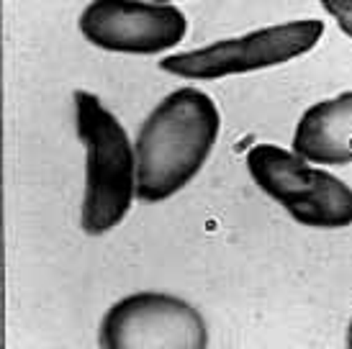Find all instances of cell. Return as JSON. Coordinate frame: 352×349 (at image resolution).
<instances>
[{
    "mask_svg": "<svg viewBox=\"0 0 352 349\" xmlns=\"http://www.w3.org/2000/svg\"><path fill=\"white\" fill-rule=\"evenodd\" d=\"M322 8L334 19L344 36L352 39V0H319Z\"/></svg>",
    "mask_w": 352,
    "mask_h": 349,
    "instance_id": "obj_8",
    "label": "cell"
},
{
    "mask_svg": "<svg viewBox=\"0 0 352 349\" xmlns=\"http://www.w3.org/2000/svg\"><path fill=\"white\" fill-rule=\"evenodd\" d=\"M103 349H204L208 329L201 311L170 293H131L100 321Z\"/></svg>",
    "mask_w": 352,
    "mask_h": 349,
    "instance_id": "obj_5",
    "label": "cell"
},
{
    "mask_svg": "<svg viewBox=\"0 0 352 349\" xmlns=\"http://www.w3.org/2000/svg\"><path fill=\"white\" fill-rule=\"evenodd\" d=\"M294 152L314 165H352V90L303 111L294 131Z\"/></svg>",
    "mask_w": 352,
    "mask_h": 349,
    "instance_id": "obj_7",
    "label": "cell"
},
{
    "mask_svg": "<svg viewBox=\"0 0 352 349\" xmlns=\"http://www.w3.org/2000/svg\"><path fill=\"white\" fill-rule=\"evenodd\" d=\"M78 26L93 47L147 57L177 47L188 31V19L173 3L90 0L80 13Z\"/></svg>",
    "mask_w": 352,
    "mask_h": 349,
    "instance_id": "obj_6",
    "label": "cell"
},
{
    "mask_svg": "<svg viewBox=\"0 0 352 349\" xmlns=\"http://www.w3.org/2000/svg\"><path fill=\"white\" fill-rule=\"evenodd\" d=\"M152 3H175V0H152Z\"/></svg>",
    "mask_w": 352,
    "mask_h": 349,
    "instance_id": "obj_10",
    "label": "cell"
},
{
    "mask_svg": "<svg viewBox=\"0 0 352 349\" xmlns=\"http://www.w3.org/2000/svg\"><path fill=\"white\" fill-rule=\"evenodd\" d=\"M221 131L214 98L177 87L144 118L137 136V195L147 203L180 193L206 165Z\"/></svg>",
    "mask_w": 352,
    "mask_h": 349,
    "instance_id": "obj_1",
    "label": "cell"
},
{
    "mask_svg": "<svg viewBox=\"0 0 352 349\" xmlns=\"http://www.w3.org/2000/svg\"><path fill=\"white\" fill-rule=\"evenodd\" d=\"M247 170L254 185L283 205L301 226L337 232L352 223V190L296 152L278 144H254L247 152Z\"/></svg>",
    "mask_w": 352,
    "mask_h": 349,
    "instance_id": "obj_3",
    "label": "cell"
},
{
    "mask_svg": "<svg viewBox=\"0 0 352 349\" xmlns=\"http://www.w3.org/2000/svg\"><path fill=\"white\" fill-rule=\"evenodd\" d=\"M322 21H288L254 29L242 36L214 41L208 47L170 54L160 62V69L183 80H221L232 75H247L257 69L280 67L309 54L322 41Z\"/></svg>",
    "mask_w": 352,
    "mask_h": 349,
    "instance_id": "obj_4",
    "label": "cell"
},
{
    "mask_svg": "<svg viewBox=\"0 0 352 349\" xmlns=\"http://www.w3.org/2000/svg\"><path fill=\"white\" fill-rule=\"evenodd\" d=\"M75 126L85 146V193L80 226L88 236L116 229L137 195V146L126 128L88 90H75Z\"/></svg>",
    "mask_w": 352,
    "mask_h": 349,
    "instance_id": "obj_2",
    "label": "cell"
},
{
    "mask_svg": "<svg viewBox=\"0 0 352 349\" xmlns=\"http://www.w3.org/2000/svg\"><path fill=\"white\" fill-rule=\"evenodd\" d=\"M344 344L352 349V319H350V324H347V337H344Z\"/></svg>",
    "mask_w": 352,
    "mask_h": 349,
    "instance_id": "obj_9",
    "label": "cell"
}]
</instances>
